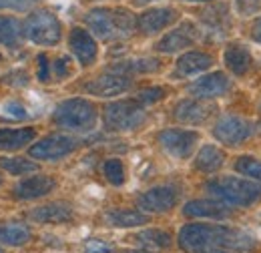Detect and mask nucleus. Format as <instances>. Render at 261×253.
I'll list each match as a JSON object with an SVG mask.
<instances>
[{
  "mask_svg": "<svg viewBox=\"0 0 261 253\" xmlns=\"http://www.w3.org/2000/svg\"><path fill=\"white\" fill-rule=\"evenodd\" d=\"M179 201V193L175 187H169V185H163V187H153L147 193H143L139 197V207L143 211H149V213H165L169 209H173Z\"/></svg>",
  "mask_w": 261,
  "mask_h": 253,
  "instance_id": "obj_10",
  "label": "nucleus"
},
{
  "mask_svg": "<svg viewBox=\"0 0 261 253\" xmlns=\"http://www.w3.org/2000/svg\"><path fill=\"white\" fill-rule=\"evenodd\" d=\"M213 197L225 201L229 205H239L247 207L253 205L261 199V183L257 181H247V179H237V177H221L213 179L205 185Z\"/></svg>",
  "mask_w": 261,
  "mask_h": 253,
  "instance_id": "obj_3",
  "label": "nucleus"
},
{
  "mask_svg": "<svg viewBox=\"0 0 261 253\" xmlns=\"http://www.w3.org/2000/svg\"><path fill=\"white\" fill-rule=\"evenodd\" d=\"M133 241L147 251H163L171 245V235L161 229H147L133 237Z\"/></svg>",
  "mask_w": 261,
  "mask_h": 253,
  "instance_id": "obj_22",
  "label": "nucleus"
},
{
  "mask_svg": "<svg viewBox=\"0 0 261 253\" xmlns=\"http://www.w3.org/2000/svg\"><path fill=\"white\" fill-rule=\"evenodd\" d=\"M235 171L245 175V177H251L253 181H261V161L253 157H239L235 161Z\"/></svg>",
  "mask_w": 261,
  "mask_h": 253,
  "instance_id": "obj_30",
  "label": "nucleus"
},
{
  "mask_svg": "<svg viewBox=\"0 0 261 253\" xmlns=\"http://www.w3.org/2000/svg\"><path fill=\"white\" fill-rule=\"evenodd\" d=\"M36 137V131L27 129H0V151H16L24 145L33 143Z\"/></svg>",
  "mask_w": 261,
  "mask_h": 253,
  "instance_id": "obj_20",
  "label": "nucleus"
},
{
  "mask_svg": "<svg viewBox=\"0 0 261 253\" xmlns=\"http://www.w3.org/2000/svg\"><path fill=\"white\" fill-rule=\"evenodd\" d=\"M31 219L38 223H66L72 219V209L65 203H48L33 209Z\"/></svg>",
  "mask_w": 261,
  "mask_h": 253,
  "instance_id": "obj_19",
  "label": "nucleus"
},
{
  "mask_svg": "<svg viewBox=\"0 0 261 253\" xmlns=\"http://www.w3.org/2000/svg\"><path fill=\"white\" fill-rule=\"evenodd\" d=\"M157 139H159V145L173 157L187 159L195 149L199 133L185 131V129H165L157 135Z\"/></svg>",
  "mask_w": 261,
  "mask_h": 253,
  "instance_id": "obj_7",
  "label": "nucleus"
},
{
  "mask_svg": "<svg viewBox=\"0 0 261 253\" xmlns=\"http://www.w3.org/2000/svg\"><path fill=\"white\" fill-rule=\"evenodd\" d=\"M231 89V81L223 72H211L189 85V93L199 98H217Z\"/></svg>",
  "mask_w": 261,
  "mask_h": 253,
  "instance_id": "obj_12",
  "label": "nucleus"
},
{
  "mask_svg": "<svg viewBox=\"0 0 261 253\" xmlns=\"http://www.w3.org/2000/svg\"><path fill=\"white\" fill-rule=\"evenodd\" d=\"M48 59H46V55H38V81H42V83H46L48 81Z\"/></svg>",
  "mask_w": 261,
  "mask_h": 253,
  "instance_id": "obj_35",
  "label": "nucleus"
},
{
  "mask_svg": "<svg viewBox=\"0 0 261 253\" xmlns=\"http://www.w3.org/2000/svg\"><path fill=\"white\" fill-rule=\"evenodd\" d=\"M165 96V89L161 87H153V89H143L139 95H137V100L141 105H151V103H157Z\"/></svg>",
  "mask_w": 261,
  "mask_h": 253,
  "instance_id": "obj_32",
  "label": "nucleus"
},
{
  "mask_svg": "<svg viewBox=\"0 0 261 253\" xmlns=\"http://www.w3.org/2000/svg\"><path fill=\"white\" fill-rule=\"evenodd\" d=\"M105 221L111 227H137L149 223V217L137 209H113L105 215Z\"/></svg>",
  "mask_w": 261,
  "mask_h": 253,
  "instance_id": "obj_24",
  "label": "nucleus"
},
{
  "mask_svg": "<svg viewBox=\"0 0 261 253\" xmlns=\"http://www.w3.org/2000/svg\"><path fill=\"white\" fill-rule=\"evenodd\" d=\"M38 0H0V8H8V10H27L34 6Z\"/></svg>",
  "mask_w": 261,
  "mask_h": 253,
  "instance_id": "obj_34",
  "label": "nucleus"
},
{
  "mask_svg": "<svg viewBox=\"0 0 261 253\" xmlns=\"http://www.w3.org/2000/svg\"><path fill=\"white\" fill-rule=\"evenodd\" d=\"M259 129H261V123H259Z\"/></svg>",
  "mask_w": 261,
  "mask_h": 253,
  "instance_id": "obj_43",
  "label": "nucleus"
},
{
  "mask_svg": "<svg viewBox=\"0 0 261 253\" xmlns=\"http://www.w3.org/2000/svg\"><path fill=\"white\" fill-rule=\"evenodd\" d=\"M85 89H87V93L97 96H117V95H123L125 91H129L130 79L127 74L107 72V74L98 77L95 81H91Z\"/></svg>",
  "mask_w": 261,
  "mask_h": 253,
  "instance_id": "obj_13",
  "label": "nucleus"
},
{
  "mask_svg": "<svg viewBox=\"0 0 261 253\" xmlns=\"http://www.w3.org/2000/svg\"><path fill=\"white\" fill-rule=\"evenodd\" d=\"M197 38H199V32H197L195 24L183 22L175 31L165 34L157 42V50L159 53H177V50H183V48H189L191 44H195Z\"/></svg>",
  "mask_w": 261,
  "mask_h": 253,
  "instance_id": "obj_11",
  "label": "nucleus"
},
{
  "mask_svg": "<svg viewBox=\"0 0 261 253\" xmlns=\"http://www.w3.org/2000/svg\"><path fill=\"white\" fill-rule=\"evenodd\" d=\"M113 251V245L102 241V239H91L87 241L85 245V253H111Z\"/></svg>",
  "mask_w": 261,
  "mask_h": 253,
  "instance_id": "obj_33",
  "label": "nucleus"
},
{
  "mask_svg": "<svg viewBox=\"0 0 261 253\" xmlns=\"http://www.w3.org/2000/svg\"><path fill=\"white\" fill-rule=\"evenodd\" d=\"M31 241V229L20 223H6L0 225V243L4 245H24Z\"/></svg>",
  "mask_w": 261,
  "mask_h": 253,
  "instance_id": "obj_26",
  "label": "nucleus"
},
{
  "mask_svg": "<svg viewBox=\"0 0 261 253\" xmlns=\"http://www.w3.org/2000/svg\"><path fill=\"white\" fill-rule=\"evenodd\" d=\"M76 149V141L66 135H48L31 147V157L38 161H57Z\"/></svg>",
  "mask_w": 261,
  "mask_h": 253,
  "instance_id": "obj_9",
  "label": "nucleus"
},
{
  "mask_svg": "<svg viewBox=\"0 0 261 253\" xmlns=\"http://www.w3.org/2000/svg\"><path fill=\"white\" fill-rule=\"evenodd\" d=\"M255 245V239L239 229L223 225H185L179 233V247L185 253H207L213 249H239L247 251Z\"/></svg>",
  "mask_w": 261,
  "mask_h": 253,
  "instance_id": "obj_1",
  "label": "nucleus"
},
{
  "mask_svg": "<svg viewBox=\"0 0 261 253\" xmlns=\"http://www.w3.org/2000/svg\"><path fill=\"white\" fill-rule=\"evenodd\" d=\"M0 185H2V177H0Z\"/></svg>",
  "mask_w": 261,
  "mask_h": 253,
  "instance_id": "obj_41",
  "label": "nucleus"
},
{
  "mask_svg": "<svg viewBox=\"0 0 261 253\" xmlns=\"http://www.w3.org/2000/svg\"><path fill=\"white\" fill-rule=\"evenodd\" d=\"M55 72H57V77L65 79L66 74H68V59H59L55 63Z\"/></svg>",
  "mask_w": 261,
  "mask_h": 253,
  "instance_id": "obj_37",
  "label": "nucleus"
},
{
  "mask_svg": "<svg viewBox=\"0 0 261 253\" xmlns=\"http://www.w3.org/2000/svg\"><path fill=\"white\" fill-rule=\"evenodd\" d=\"M183 213L187 217H211V219H227L231 215L225 203L221 201H205V199H197V201H189L183 207Z\"/></svg>",
  "mask_w": 261,
  "mask_h": 253,
  "instance_id": "obj_18",
  "label": "nucleus"
},
{
  "mask_svg": "<svg viewBox=\"0 0 261 253\" xmlns=\"http://www.w3.org/2000/svg\"><path fill=\"white\" fill-rule=\"evenodd\" d=\"M211 64H213L211 55H205V53H197V50H193V53L183 55V57L177 61V74H179V77H191V74H197V72L207 70Z\"/></svg>",
  "mask_w": 261,
  "mask_h": 253,
  "instance_id": "obj_21",
  "label": "nucleus"
},
{
  "mask_svg": "<svg viewBox=\"0 0 261 253\" xmlns=\"http://www.w3.org/2000/svg\"><path fill=\"white\" fill-rule=\"evenodd\" d=\"M127 253H145V251H127Z\"/></svg>",
  "mask_w": 261,
  "mask_h": 253,
  "instance_id": "obj_40",
  "label": "nucleus"
},
{
  "mask_svg": "<svg viewBox=\"0 0 261 253\" xmlns=\"http://www.w3.org/2000/svg\"><path fill=\"white\" fill-rule=\"evenodd\" d=\"M225 163V155L219 147L215 145H205L201 147V151L195 157V167L203 173H215L217 169H221V165Z\"/></svg>",
  "mask_w": 261,
  "mask_h": 253,
  "instance_id": "obj_23",
  "label": "nucleus"
},
{
  "mask_svg": "<svg viewBox=\"0 0 261 253\" xmlns=\"http://www.w3.org/2000/svg\"><path fill=\"white\" fill-rule=\"evenodd\" d=\"M55 189V179L48 175H36V177H29L20 183H16L14 187V197L16 199H38L48 195Z\"/></svg>",
  "mask_w": 261,
  "mask_h": 253,
  "instance_id": "obj_17",
  "label": "nucleus"
},
{
  "mask_svg": "<svg viewBox=\"0 0 261 253\" xmlns=\"http://www.w3.org/2000/svg\"><path fill=\"white\" fill-rule=\"evenodd\" d=\"M159 68V61L155 59H139V61H129V63L115 64L109 72H117V74H133V72H153Z\"/></svg>",
  "mask_w": 261,
  "mask_h": 253,
  "instance_id": "obj_28",
  "label": "nucleus"
},
{
  "mask_svg": "<svg viewBox=\"0 0 261 253\" xmlns=\"http://www.w3.org/2000/svg\"><path fill=\"white\" fill-rule=\"evenodd\" d=\"M225 64H227V68L233 74L243 77L251 68L253 61H251V55H249L247 48L233 44V46H229L227 50H225Z\"/></svg>",
  "mask_w": 261,
  "mask_h": 253,
  "instance_id": "obj_25",
  "label": "nucleus"
},
{
  "mask_svg": "<svg viewBox=\"0 0 261 253\" xmlns=\"http://www.w3.org/2000/svg\"><path fill=\"white\" fill-rule=\"evenodd\" d=\"M53 121L61 129L89 131L97 123V107L87 98H68L55 109Z\"/></svg>",
  "mask_w": 261,
  "mask_h": 253,
  "instance_id": "obj_4",
  "label": "nucleus"
},
{
  "mask_svg": "<svg viewBox=\"0 0 261 253\" xmlns=\"http://www.w3.org/2000/svg\"><path fill=\"white\" fill-rule=\"evenodd\" d=\"M187 2H209V0H187Z\"/></svg>",
  "mask_w": 261,
  "mask_h": 253,
  "instance_id": "obj_39",
  "label": "nucleus"
},
{
  "mask_svg": "<svg viewBox=\"0 0 261 253\" xmlns=\"http://www.w3.org/2000/svg\"><path fill=\"white\" fill-rule=\"evenodd\" d=\"M22 38V27L12 16H0V44L16 46Z\"/></svg>",
  "mask_w": 261,
  "mask_h": 253,
  "instance_id": "obj_27",
  "label": "nucleus"
},
{
  "mask_svg": "<svg viewBox=\"0 0 261 253\" xmlns=\"http://www.w3.org/2000/svg\"><path fill=\"white\" fill-rule=\"evenodd\" d=\"M175 20H177V12L173 8H151L137 18V29L145 34H155L173 24Z\"/></svg>",
  "mask_w": 261,
  "mask_h": 253,
  "instance_id": "obj_15",
  "label": "nucleus"
},
{
  "mask_svg": "<svg viewBox=\"0 0 261 253\" xmlns=\"http://www.w3.org/2000/svg\"><path fill=\"white\" fill-rule=\"evenodd\" d=\"M0 253H4V251H2V249H0Z\"/></svg>",
  "mask_w": 261,
  "mask_h": 253,
  "instance_id": "obj_42",
  "label": "nucleus"
},
{
  "mask_svg": "<svg viewBox=\"0 0 261 253\" xmlns=\"http://www.w3.org/2000/svg\"><path fill=\"white\" fill-rule=\"evenodd\" d=\"M213 135L223 145L235 147V145H241L243 141H247L253 135V125L249 121L241 119V117L227 115V117L217 121V125L213 129Z\"/></svg>",
  "mask_w": 261,
  "mask_h": 253,
  "instance_id": "obj_8",
  "label": "nucleus"
},
{
  "mask_svg": "<svg viewBox=\"0 0 261 253\" xmlns=\"http://www.w3.org/2000/svg\"><path fill=\"white\" fill-rule=\"evenodd\" d=\"M213 107L205 105L203 100L197 98H185L181 103H177V107L173 109V115L179 123H187V125H199L203 121H207V117L211 115Z\"/></svg>",
  "mask_w": 261,
  "mask_h": 253,
  "instance_id": "obj_16",
  "label": "nucleus"
},
{
  "mask_svg": "<svg viewBox=\"0 0 261 253\" xmlns=\"http://www.w3.org/2000/svg\"><path fill=\"white\" fill-rule=\"evenodd\" d=\"M102 171H105V177H107L109 183H113V185H123L125 183V167L119 159H109L105 163Z\"/></svg>",
  "mask_w": 261,
  "mask_h": 253,
  "instance_id": "obj_31",
  "label": "nucleus"
},
{
  "mask_svg": "<svg viewBox=\"0 0 261 253\" xmlns=\"http://www.w3.org/2000/svg\"><path fill=\"white\" fill-rule=\"evenodd\" d=\"M22 34L40 46H53L61 40L63 27L61 20L50 10H36L31 16H27L22 24Z\"/></svg>",
  "mask_w": 261,
  "mask_h": 253,
  "instance_id": "obj_5",
  "label": "nucleus"
},
{
  "mask_svg": "<svg viewBox=\"0 0 261 253\" xmlns=\"http://www.w3.org/2000/svg\"><path fill=\"white\" fill-rule=\"evenodd\" d=\"M6 113H8L10 117H14V119H24V117H27L24 107H20V105H16V103L6 105Z\"/></svg>",
  "mask_w": 261,
  "mask_h": 253,
  "instance_id": "obj_36",
  "label": "nucleus"
},
{
  "mask_svg": "<svg viewBox=\"0 0 261 253\" xmlns=\"http://www.w3.org/2000/svg\"><path fill=\"white\" fill-rule=\"evenodd\" d=\"M68 46H70L72 55L79 59V63L83 66L95 63V59H97V42L85 29H72L70 31Z\"/></svg>",
  "mask_w": 261,
  "mask_h": 253,
  "instance_id": "obj_14",
  "label": "nucleus"
},
{
  "mask_svg": "<svg viewBox=\"0 0 261 253\" xmlns=\"http://www.w3.org/2000/svg\"><path fill=\"white\" fill-rule=\"evenodd\" d=\"M102 117L111 131H135L145 123L147 113L139 100H117L105 107Z\"/></svg>",
  "mask_w": 261,
  "mask_h": 253,
  "instance_id": "obj_6",
  "label": "nucleus"
},
{
  "mask_svg": "<svg viewBox=\"0 0 261 253\" xmlns=\"http://www.w3.org/2000/svg\"><path fill=\"white\" fill-rule=\"evenodd\" d=\"M85 20H87L89 29L102 40L125 38L137 27V20H135L133 12L127 10V8L98 6V8H93L91 12H87Z\"/></svg>",
  "mask_w": 261,
  "mask_h": 253,
  "instance_id": "obj_2",
  "label": "nucleus"
},
{
  "mask_svg": "<svg viewBox=\"0 0 261 253\" xmlns=\"http://www.w3.org/2000/svg\"><path fill=\"white\" fill-rule=\"evenodd\" d=\"M0 167L12 175H24V173H34L38 171V165L29 161V159H18V157H12V159H0Z\"/></svg>",
  "mask_w": 261,
  "mask_h": 253,
  "instance_id": "obj_29",
  "label": "nucleus"
},
{
  "mask_svg": "<svg viewBox=\"0 0 261 253\" xmlns=\"http://www.w3.org/2000/svg\"><path fill=\"white\" fill-rule=\"evenodd\" d=\"M251 36H253L257 42H261V16L253 22V27H251Z\"/></svg>",
  "mask_w": 261,
  "mask_h": 253,
  "instance_id": "obj_38",
  "label": "nucleus"
}]
</instances>
